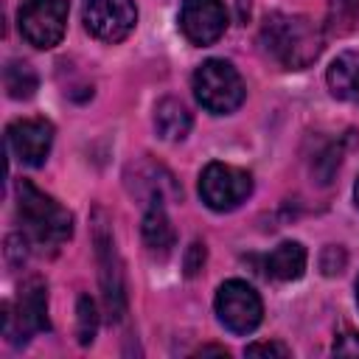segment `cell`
I'll list each match as a JSON object with an SVG mask.
<instances>
[{"mask_svg":"<svg viewBox=\"0 0 359 359\" xmlns=\"http://www.w3.org/2000/svg\"><path fill=\"white\" fill-rule=\"evenodd\" d=\"M264 50L289 70L309 67L323 50L320 28L300 14H272L261 28Z\"/></svg>","mask_w":359,"mask_h":359,"instance_id":"6da1fadb","label":"cell"},{"mask_svg":"<svg viewBox=\"0 0 359 359\" xmlns=\"http://www.w3.org/2000/svg\"><path fill=\"white\" fill-rule=\"evenodd\" d=\"M17 210L25 233L42 247H59L73 233V216L28 180L17 182Z\"/></svg>","mask_w":359,"mask_h":359,"instance_id":"7a4b0ae2","label":"cell"},{"mask_svg":"<svg viewBox=\"0 0 359 359\" xmlns=\"http://www.w3.org/2000/svg\"><path fill=\"white\" fill-rule=\"evenodd\" d=\"M244 93L247 90L238 70L224 59H208L194 73V95L213 115H227L236 107H241Z\"/></svg>","mask_w":359,"mask_h":359,"instance_id":"3957f363","label":"cell"},{"mask_svg":"<svg viewBox=\"0 0 359 359\" xmlns=\"http://www.w3.org/2000/svg\"><path fill=\"white\" fill-rule=\"evenodd\" d=\"M3 331L11 342H25L31 334L48 328V292L39 278H31L20 286L14 311L6 303L3 306Z\"/></svg>","mask_w":359,"mask_h":359,"instance_id":"277c9868","label":"cell"},{"mask_svg":"<svg viewBox=\"0 0 359 359\" xmlns=\"http://www.w3.org/2000/svg\"><path fill=\"white\" fill-rule=\"evenodd\" d=\"M67 0H25L20 6V34L34 48H53L65 36L67 25Z\"/></svg>","mask_w":359,"mask_h":359,"instance_id":"5b68a950","label":"cell"},{"mask_svg":"<svg viewBox=\"0 0 359 359\" xmlns=\"http://www.w3.org/2000/svg\"><path fill=\"white\" fill-rule=\"evenodd\" d=\"M252 191V177L227 163H208L199 174V196L210 210H233Z\"/></svg>","mask_w":359,"mask_h":359,"instance_id":"8992f818","label":"cell"},{"mask_svg":"<svg viewBox=\"0 0 359 359\" xmlns=\"http://www.w3.org/2000/svg\"><path fill=\"white\" fill-rule=\"evenodd\" d=\"M216 314L233 334H250L264 317V303L258 292L244 280H224L216 292Z\"/></svg>","mask_w":359,"mask_h":359,"instance_id":"52a82bcc","label":"cell"},{"mask_svg":"<svg viewBox=\"0 0 359 359\" xmlns=\"http://www.w3.org/2000/svg\"><path fill=\"white\" fill-rule=\"evenodd\" d=\"M137 22L132 0H84V25L101 42H121Z\"/></svg>","mask_w":359,"mask_h":359,"instance_id":"ba28073f","label":"cell"},{"mask_svg":"<svg viewBox=\"0 0 359 359\" xmlns=\"http://www.w3.org/2000/svg\"><path fill=\"white\" fill-rule=\"evenodd\" d=\"M11 154L25 165H42L53 146V123L45 118H20L6 129Z\"/></svg>","mask_w":359,"mask_h":359,"instance_id":"9c48e42d","label":"cell"},{"mask_svg":"<svg viewBox=\"0 0 359 359\" xmlns=\"http://www.w3.org/2000/svg\"><path fill=\"white\" fill-rule=\"evenodd\" d=\"M180 28L194 45H213L227 28V8L222 0H182Z\"/></svg>","mask_w":359,"mask_h":359,"instance_id":"30bf717a","label":"cell"},{"mask_svg":"<svg viewBox=\"0 0 359 359\" xmlns=\"http://www.w3.org/2000/svg\"><path fill=\"white\" fill-rule=\"evenodd\" d=\"M95 252H98V264H101L104 300H107L109 314L118 320L123 314V275H121V264H118V255H115L112 236L107 233L104 224H95Z\"/></svg>","mask_w":359,"mask_h":359,"instance_id":"8fae6325","label":"cell"},{"mask_svg":"<svg viewBox=\"0 0 359 359\" xmlns=\"http://www.w3.org/2000/svg\"><path fill=\"white\" fill-rule=\"evenodd\" d=\"M266 269L278 280H297L306 269V247L297 241H283L266 255Z\"/></svg>","mask_w":359,"mask_h":359,"instance_id":"7c38bea8","label":"cell"},{"mask_svg":"<svg viewBox=\"0 0 359 359\" xmlns=\"http://www.w3.org/2000/svg\"><path fill=\"white\" fill-rule=\"evenodd\" d=\"M328 87L337 98L359 101V56L342 53L328 67Z\"/></svg>","mask_w":359,"mask_h":359,"instance_id":"4fadbf2b","label":"cell"},{"mask_svg":"<svg viewBox=\"0 0 359 359\" xmlns=\"http://www.w3.org/2000/svg\"><path fill=\"white\" fill-rule=\"evenodd\" d=\"M154 126L165 140H182L191 129V112L177 98H163L154 107Z\"/></svg>","mask_w":359,"mask_h":359,"instance_id":"5bb4252c","label":"cell"},{"mask_svg":"<svg viewBox=\"0 0 359 359\" xmlns=\"http://www.w3.org/2000/svg\"><path fill=\"white\" fill-rule=\"evenodd\" d=\"M140 233H143V244L154 255H165L174 247V227H171V222H168V216H165V210L160 205H151L146 210Z\"/></svg>","mask_w":359,"mask_h":359,"instance_id":"9a60e30c","label":"cell"},{"mask_svg":"<svg viewBox=\"0 0 359 359\" xmlns=\"http://www.w3.org/2000/svg\"><path fill=\"white\" fill-rule=\"evenodd\" d=\"M3 81H6V90L11 98H31L36 90V73L28 62H8Z\"/></svg>","mask_w":359,"mask_h":359,"instance_id":"2e32d148","label":"cell"},{"mask_svg":"<svg viewBox=\"0 0 359 359\" xmlns=\"http://www.w3.org/2000/svg\"><path fill=\"white\" fill-rule=\"evenodd\" d=\"M95 328H98L95 303L84 294V297H79V342L81 345H90L93 337H95Z\"/></svg>","mask_w":359,"mask_h":359,"instance_id":"e0dca14e","label":"cell"},{"mask_svg":"<svg viewBox=\"0 0 359 359\" xmlns=\"http://www.w3.org/2000/svg\"><path fill=\"white\" fill-rule=\"evenodd\" d=\"M247 353L250 356H278V359H289L292 356V351L286 345H280V342H255V345L247 348Z\"/></svg>","mask_w":359,"mask_h":359,"instance_id":"ac0fdd59","label":"cell"},{"mask_svg":"<svg viewBox=\"0 0 359 359\" xmlns=\"http://www.w3.org/2000/svg\"><path fill=\"white\" fill-rule=\"evenodd\" d=\"M202 261H205V247L202 244H191V255H188V264H185L188 275L199 272L202 269Z\"/></svg>","mask_w":359,"mask_h":359,"instance_id":"d6986e66","label":"cell"},{"mask_svg":"<svg viewBox=\"0 0 359 359\" xmlns=\"http://www.w3.org/2000/svg\"><path fill=\"white\" fill-rule=\"evenodd\" d=\"M353 199H356V208H359V180H356V188H353Z\"/></svg>","mask_w":359,"mask_h":359,"instance_id":"ffe728a7","label":"cell"},{"mask_svg":"<svg viewBox=\"0 0 359 359\" xmlns=\"http://www.w3.org/2000/svg\"><path fill=\"white\" fill-rule=\"evenodd\" d=\"M348 6H353V8H359V0H345Z\"/></svg>","mask_w":359,"mask_h":359,"instance_id":"44dd1931","label":"cell"},{"mask_svg":"<svg viewBox=\"0 0 359 359\" xmlns=\"http://www.w3.org/2000/svg\"><path fill=\"white\" fill-rule=\"evenodd\" d=\"M356 303H359V280H356Z\"/></svg>","mask_w":359,"mask_h":359,"instance_id":"7402d4cb","label":"cell"}]
</instances>
